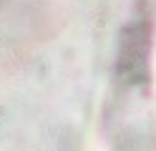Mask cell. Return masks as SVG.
I'll use <instances>...</instances> for the list:
<instances>
[{"label":"cell","instance_id":"1","mask_svg":"<svg viewBox=\"0 0 156 151\" xmlns=\"http://www.w3.org/2000/svg\"><path fill=\"white\" fill-rule=\"evenodd\" d=\"M146 45H149V30H146V25H136L131 30V35L123 38V66H144L146 63Z\"/></svg>","mask_w":156,"mask_h":151}]
</instances>
